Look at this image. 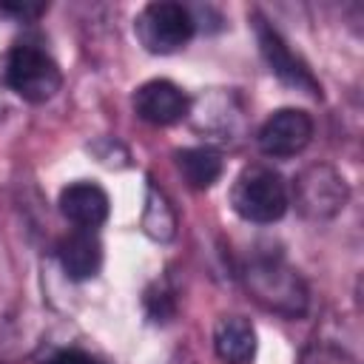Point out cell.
<instances>
[{"label": "cell", "mask_w": 364, "mask_h": 364, "mask_svg": "<svg viewBox=\"0 0 364 364\" xmlns=\"http://www.w3.org/2000/svg\"><path fill=\"white\" fill-rule=\"evenodd\" d=\"M142 307L148 313L151 321H168L173 313H176V299H173V290H168L165 284L154 282L145 296H142Z\"/></svg>", "instance_id": "5bb4252c"}, {"label": "cell", "mask_w": 364, "mask_h": 364, "mask_svg": "<svg viewBox=\"0 0 364 364\" xmlns=\"http://www.w3.org/2000/svg\"><path fill=\"white\" fill-rule=\"evenodd\" d=\"M256 304L282 318H304L310 310V290L301 273L276 250L250 253L236 273Z\"/></svg>", "instance_id": "6da1fadb"}, {"label": "cell", "mask_w": 364, "mask_h": 364, "mask_svg": "<svg viewBox=\"0 0 364 364\" xmlns=\"http://www.w3.org/2000/svg\"><path fill=\"white\" fill-rule=\"evenodd\" d=\"M46 11V6H31V3H0V14H11L17 20H34Z\"/></svg>", "instance_id": "e0dca14e"}, {"label": "cell", "mask_w": 364, "mask_h": 364, "mask_svg": "<svg viewBox=\"0 0 364 364\" xmlns=\"http://www.w3.org/2000/svg\"><path fill=\"white\" fill-rule=\"evenodd\" d=\"M299 364H355V358L350 353H344L336 344L327 341H313L310 347H304Z\"/></svg>", "instance_id": "9a60e30c"}, {"label": "cell", "mask_w": 364, "mask_h": 364, "mask_svg": "<svg viewBox=\"0 0 364 364\" xmlns=\"http://www.w3.org/2000/svg\"><path fill=\"white\" fill-rule=\"evenodd\" d=\"M134 34L148 54H173L196 34V17L188 6L173 0L145 3L134 17Z\"/></svg>", "instance_id": "277c9868"}, {"label": "cell", "mask_w": 364, "mask_h": 364, "mask_svg": "<svg viewBox=\"0 0 364 364\" xmlns=\"http://www.w3.org/2000/svg\"><path fill=\"white\" fill-rule=\"evenodd\" d=\"M173 165L185 176V182L193 191H208L225 171V159L216 148L210 145H196V148H179L173 151Z\"/></svg>", "instance_id": "7c38bea8"}, {"label": "cell", "mask_w": 364, "mask_h": 364, "mask_svg": "<svg viewBox=\"0 0 364 364\" xmlns=\"http://www.w3.org/2000/svg\"><path fill=\"white\" fill-rule=\"evenodd\" d=\"M230 208L253 225H273L290 208V188L279 171L267 165H247L230 185Z\"/></svg>", "instance_id": "3957f363"}, {"label": "cell", "mask_w": 364, "mask_h": 364, "mask_svg": "<svg viewBox=\"0 0 364 364\" xmlns=\"http://www.w3.org/2000/svg\"><path fill=\"white\" fill-rule=\"evenodd\" d=\"M131 105L142 122L165 128L182 122L191 114L193 100L171 80H148L131 94Z\"/></svg>", "instance_id": "ba28073f"}, {"label": "cell", "mask_w": 364, "mask_h": 364, "mask_svg": "<svg viewBox=\"0 0 364 364\" xmlns=\"http://www.w3.org/2000/svg\"><path fill=\"white\" fill-rule=\"evenodd\" d=\"M142 230H145V236H151L156 242H168L176 233V210H173V205L168 202V196L154 182L145 185Z\"/></svg>", "instance_id": "4fadbf2b"}, {"label": "cell", "mask_w": 364, "mask_h": 364, "mask_svg": "<svg viewBox=\"0 0 364 364\" xmlns=\"http://www.w3.org/2000/svg\"><path fill=\"white\" fill-rule=\"evenodd\" d=\"M256 327L245 316H222L213 327V353L222 364H253Z\"/></svg>", "instance_id": "8fae6325"}, {"label": "cell", "mask_w": 364, "mask_h": 364, "mask_svg": "<svg viewBox=\"0 0 364 364\" xmlns=\"http://www.w3.org/2000/svg\"><path fill=\"white\" fill-rule=\"evenodd\" d=\"M0 82L23 102L40 105L63 88V71L43 46L23 40L0 57Z\"/></svg>", "instance_id": "7a4b0ae2"}, {"label": "cell", "mask_w": 364, "mask_h": 364, "mask_svg": "<svg viewBox=\"0 0 364 364\" xmlns=\"http://www.w3.org/2000/svg\"><path fill=\"white\" fill-rule=\"evenodd\" d=\"M102 259H105V253H102V242H100L97 230L74 228L57 245V262L71 282L94 279L102 270Z\"/></svg>", "instance_id": "30bf717a"}, {"label": "cell", "mask_w": 364, "mask_h": 364, "mask_svg": "<svg viewBox=\"0 0 364 364\" xmlns=\"http://www.w3.org/2000/svg\"><path fill=\"white\" fill-rule=\"evenodd\" d=\"M250 20H253V31H256V43H259L262 60L267 63L270 74L279 82H284V85H290V88H296L301 94L321 97V82L316 80L313 68L301 60V54H296L290 48V43L279 34V28L270 26L259 11H253Z\"/></svg>", "instance_id": "8992f818"}, {"label": "cell", "mask_w": 364, "mask_h": 364, "mask_svg": "<svg viewBox=\"0 0 364 364\" xmlns=\"http://www.w3.org/2000/svg\"><path fill=\"white\" fill-rule=\"evenodd\" d=\"M57 205H60V213L74 228H82V230H97L111 213V199H108L105 188L91 179H77V182L65 185L60 191Z\"/></svg>", "instance_id": "9c48e42d"}, {"label": "cell", "mask_w": 364, "mask_h": 364, "mask_svg": "<svg viewBox=\"0 0 364 364\" xmlns=\"http://www.w3.org/2000/svg\"><path fill=\"white\" fill-rule=\"evenodd\" d=\"M347 199H350L347 179L327 162H313L304 171H299V176L293 179L290 205H296V210L310 222H327L338 216Z\"/></svg>", "instance_id": "5b68a950"}, {"label": "cell", "mask_w": 364, "mask_h": 364, "mask_svg": "<svg viewBox=\"0 0 364 364\" xmlns=\"http://www.w3.org/2000/svg\"><path fill=\"white\" fill-rule=\"evenodd\" d=\"M40 364H105V361L97 358L94 353L82 350V347L68 344V347H57V350H51Z\"/></svg>", "instance_id": "2e32d148"}, {"label": "cell", "mask_w": 364, "mask_h": 364, "mask_svg": "<svg viewBox=\"0 0 364 364\" xmlns=\"http://www.w3.org/2000/svg\"><path fill=\"white\" fill-rule=\"evenodd\" d=\"M313 117L301 108H279L273 111L256 131V145L270 159H287L301 154L313 139Z\"/></svg>", "instance_id": "52a82bcc"}]
</instances>
